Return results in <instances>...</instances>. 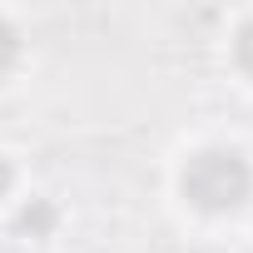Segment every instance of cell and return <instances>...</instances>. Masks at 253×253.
I'll list each match as a JSON object with an SVG mask.
<instances>
[{"instance_id":"1","label":"cell","mask_w":253,"mask_h":253,"mask_svg":"<svg viewBox=\"0 0 253 253\" xmlns=\"http://www.w3.org/2000/svg\"><path fill=\"white\" fill-rule=\"evenodd\" d=\"M184 199L204 213H228L238 204H248L253 194V169L238 149H199L184 164Z\"/></svg>"},{"instance_id":"2","label":"cell","mask_w":253,"mask_h":253,"mask_svg":"<svg viewBox=\"0 0 253 253\" xmlns=\"http://www.w3.org/2000/svg\"><path fill=\"white\" fill-rule=\"evenodd\" d=\"M15 55H20V35H15V25L5 15H0V75L15 65Z\"/></svg>"},{"instance_id":"3","label":"cell","mask_w":253,"mask_h":253,"mask_svg":"<svg viewBox=\"0 0 253 253\" xmlns=\"http://www.w3.org/2000/svg\"><path fill=\"white\" fill-rule=\"evenodd\" d=\"M233 55H238V65H243V70L253 75V20H248V25L238 30V40H233Z\"/></svg>"},{"instance_id":"4","label":"cell","mask_w":253,"mask_h":253,"mask_svg":"<svg viewBox=\"0 0 253 253\" xmlns=\"http://www.w3.org/2000/svg\"><path fill=\"white\" fill-rule=\"evenodd\" d=\"M10 179H15V174H10V164L0 159V199H5V189H10Z\"/></svg>"}]
</instances>
